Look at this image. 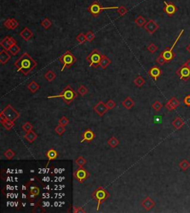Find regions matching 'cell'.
Here are the masks:
<instances>
[{
    "label": "cell",
    "mask_w": 190,
    "mask_h": 213,
    "mask_svg": "<svg viewBox=\"0 0 190 213\" xmlns=\"http://www.w3.org/2000/svg\"><path fill=\"white\" fill-rule=\"evenodd\" d=\"M14 65L17 68V71H20L25 76H27L33 71V68H36L37 62L28 53L25 52L15 61Z\"/></svg>",
    "instance_id": "obj_1"
},
{
    "label": "cell",
    "mask_w": 190,
    "mask_h": 213,
    "mask_svg": "<svg viewBox=\"0 0 190 213\" xmlns=\"http://www.w3.org/2000/svg\"><path fill=\"white\" fill-rule=\"evenodd\" d=\"M77 97V94L74 91V89L71 88V86L68 85L63 89L61 94L55 96H49L48 97V99L50 98H62L64 101V103L67 105H70Z\"/></svg>",
    "instance_id": "obj_2"
},
{
    "label": "cell",
    "mask_w": 190,
    "mask_h": 213,
    "mask_svg": "<svg viewBox=\"0 0 190 213\" xmlns=\"http://www.w3.org/2000/svg\"><path fill=\"white\" fill-rule=\"evenodd\" d=\"M92 196L95 200L97 201V210L98 211L100 205H101L105 200L109 198V196H110V194H109V192H108V190H106L104 187L99 186L98 188L96 189L95 191L92 192Z\"/></svg>",
    "instance_id": "obj_3"
},
{
    "label": "cell",
    "mask_w": 190,
    "mask_h": 213,
    "mask_svg": "<svg viewBox=\"0 0 190 213\" xmlns=\"http://www.w3.org/2000/svg\"><path fill=\"white\" fill-rule=\"evenodd\" d=\"M119 6H112V7H103L98 1L95 0L88 7V11L94 16L97 17L104 10H112V9H118Z\"/></svg>",
    "instance_id": "obj_4"
},
{
    "label": "cell",
    "mask_w": 190,
    "mask_h": 213,
    "mask_svg": "<svg viewBox=\"0 0 190 213\" xmlns=\"http://www.w3.org/2000/svg\"><path fill=\"white\" fill-rule=\"evenodd\" d=\"M59 61L62 63L63 67H62L61 71H63V70L66 68H69L74 65L77 61V59L74 57V54L71 53V51H66L65 53L59 58Z\"/></svg>",
    "instance_id": "obj_5"
},
{
    "label": "cell",
    "mask_w": 190,
    "mask_h": 213,
    "mask_svg": "<svg viewBox=\"0 0 190 213\" xmlns=\"http://www.w3.org/2000/svg\"><path fill=\"white\" fill-rule=\"evenodd\" d=\"M183 32H184V30L183 29H182L181 30H180V32L179 33L178 36H177V39H175V41H174V42L173 43L172 46L171 48H166L164 51H163L160 54L163 57V59L166 60V62H169L170 61H172L173 60V59L174 58V57H175V54L173 52V48H174V47L176 45V44H177V41H178L179 39L180 38V36L183 35Z\"/></svg>",
    "instance_id": "obj_6"
},
{
    "label": "cell",
    "mask_w": 190,
    "mask_h": 213,
    "mask_svg": "<svg viewBox=\"0 0 190 213\" xmlns=\"http://www.w3.org/2000/svg\"><path fill=\"white\" fill-rule=\"evenodd\" d=\"M103 57V54L97 49H94L86 57V60L89 62V66L97 68L99 67L100 61Z\"/></svg>",
    "instance_id": "obj_7"
},
{
    "label": "cell",
    "mask_w": 190,
    "mask_h": 213,
    "mask_svg": "<svg viewBox=\"0 0 190 213\" xmlns=\"http://www.w3.org/2000/svg\"><path fill=\"white\" fill-rule=\"evenodd\" d=\"M7 120L15 122L20 116V114L11 106L8 104L1 112Z\"/></svg>",
    "instance_id": "obj_8"
},
{
    "label": "cell",
    "mask_w": 190,
    "mask_h": 213,
    "mask_svg": "<svg viewBox=\"0 0 190 213\" xmlns=\"http://www.w3.org/2000/svg\"><path fill=\"white\" fill-rule=\"evenodd\" d=\"M89 176H90L89 172L83 167H80L74 173V178L80 183H83L86 181L89 178Z\"/></svg>",
    "instance_id": "obj_9"
},
{
    "label": "cell",
    "mask_w": 190,
    "mask_h": 213,
    "mask_svg": "<svg viewBox=\"0 0 190 213\" xmlns=\"http://www.w3.org/2000/svg\"><path fill=\"white\" fill-rule=\"evenodd\" d=\"M176 74L180 80L183 81H188L190 79V68L185 63H183L176 71Z\"/></svg>",
    "instance_id": "obj_10"
},
{
    "label": "cell",
    "mask_w": 190,
    "mask_h": 213,
    "mask_svg": "<svg viewBox=\"0 0 190 213\" xmlns=\"http://www.w3.org/2000/svg\"><path fill=\"white\" fill-rule=\"evenodd\" d=\"M163 4L164 7L163 10L164 13H165L167 16H172L177 11V10H178L177 6H176L174 3L172 2V1H169L168 2V1H164Z\"/></svg>",
    "instance_id": "obj_11"
},
{
    "label": "cell",
    "mask_w": 190,
    "mask_h": 213,
    "mask_svg": "<svg viewBox=\"0 0 190 213\" xmlns=\"http://www.w3.org/2000/svg\"><path fill=\"white\" fill-rule=\"evenodd\" d=\"M160 26L153 19H149L144 25V29L146 30L149 34H153L159 29Z\"/></svg>",
    "instance_id": "obj_12"
},
{
    "label": "cell",
    "mask_w": 190,
    "mask_h": 213,
    "mask_svg": "<svg viewBox=\"0 0 190 213\" xmlns=\"http://www.w3.org/2000/svg\"><path fill=\"white\" fill-rule=\"evenodd\" d=\"M94 110L99 116L103 117L109 111V109L106 106V104H105L103 101H99L98 103L94 107Z\"/></svg>",
    "instance_id": "obj_13"
},
{
    "label": "cell",
    "mask_w": 190,
    "mask_h": 213,
    "mask_svg": "<svg viewBox=\"0 0 190 213\" xmlns=\"http://www.w3.org/2000/svg\"><path fill=\"white\" fill-rule=\"evenodd\" d=\"M15 43H16V41L15 40L14 38L10 36H6L5 37H4V39L1 41L0 45H1L4 49L7 51L8 48Z\"/></svg>",
    "instance_id": "obj_14"
},
{
    "label": "cell",
    "mask_w": 190,
    "mask_h": 213,
    "mask_svg": "<svg viewBox=\"0 0 190 213\" xmlns=\"http://www.w3.org/2000/svg\"><path fill=\"white\" fill-rule=\"evenodd\" d=\"M19 22L14 18H8L4 22V26L8 30H15L19 27Z\"/></svg>",
    "instance_id": "obj_15"
},
{
    "label": "cell",
    "mask_w": 190,
    "mask_h": 213,
    "mask_svg": "<svg viewBox=\"0 0 190 213\" xmlns=\"http://www.w3.org/2000/svg\"><path fill=\"white\" fill-rule=\"evenodd\" d=\"M180 106V101L175 97H172L165 105V107L167 110L173 111L175 110Z\"/></svg>",
    "instance_id": "obj_16"
},
{
    "label": "cell",
    "mask_w": 190,
    "mask_h": 213,
    "mask_svg": "<svg viewBox=\"0 0 190 213\" xmlns=\"http://www.w3.org/2000/svg\"><path fill=\"white\" fill-rule=\"evenodd\" d=\"M149 74L151 76V77H152L155 81H156V80H157L158 77H160L161 74H162V71L158 66L154 65V66L151 67L150 69L149 70Z\"/></svg>",
    "instance_id": "obj_17"
},
{
    "label": "cell",
    "mask_w": 190,
    "mask_h": 213,
    "mask_svg": "<svg viewBox=\"0 0 190 213\" xmlns=\"http://www.w3.org/2000/svg\"><path fill=\"white\" fill-rule=\"evenodd\" d=\"M156 203L155 202V200H153L150 197H146L142 201V206L145 209L146 211H149L151 210L152 208H154L155 206Z\"/></svg>",
    "instance_id": "obj_18"
},
{
    "label": "cell",
    "mask_w": 190,
    "mask_h": 213,
    "mask_svg": "<svg viewBox=\"0 0 190 213\" xmlns=\"http://www.w3.org/2000/svg\"><path fill=\"white\" fill-rule=\"evenodd\" d=\"M19 36L25 41H29L33 37V33L31 30H30L28 27H25L22 29V31L19 33Z\"/></svg>",
    "instance_id": "obj_19"
},
{
    "label": "cell",
    "mask_w": 190,
    "mask_h": 213,
    "mask_svg": "<svg viewBox=\"0 0 190 213\" xmlns=\"http://www.w3.org/2000/svg\"><path fill=\"white\" fill-rule=\"evenodd\" d=\"M95 135L93 131H92L91 129H86L83 134V140L81 141V142H83V141L92 142L95 139Z\"/></svg>",
    "instance_id": "obj_20"
},
{
    "label": "cell",
    "mask_w": 190,
    "mask_h": 213,
    "mask_svg": "<svg viewBox=\"0 0 190 213\" xmlns=\"http://www.w3.org/2000/svg\"><path fill=\"white\" fill-rule=\"evenodd\" d=\"M10 59V55L8 54V51L5 49L1 50L0 52V62L2 65L7 63Z\"/></svg>",
    "instance_id": "obj_21"
},
{
    "label": "cell",
    "mask_w": 190,
    "mask_h": 213,
    "mask_svg": "<svg viewBox=\"0 0 190 213\" xmlns=\"http://www.w3.org/2000/svg\"><path fill=\"white\" fill-rule=\"evenodd\" d=\"M172 124L173 127H174V129H177V130H179V129H180L184 126L185 122L183 121V119H182L181 118H180V117H176V118L173 120Z\"/></svg>",
    "instance_id": "obj_22"
},
{
    "label": "cell",
    "mask_w": 190,
    "mask_h": 213,
    "mask_svg": "<svg viewBox=\"0 0 190 213\" xmlns=\"http://www.w3.org/2000/svg\"><path fill=\"white\" fill-rule=\"evenodd\" d=\"M46 155L47 158H48V163H47V166H48V164L49 163L50 161L54 160L57 159V156H58V153H57V152L56 151L55 149H50L46 152V155Z\"/></svg>",
    "instance_id": "obj_23"
},
{
    "label": "cell",
    "mask_w": 190,
    "mask_h": 213,
    "mask_svg": "<svg viewBox=\"0 0 190 213\" xmlns=\"http://www.w3.org/2000/svg\"><path fill=\"white\" fill-rule=\"evenodd\" d=\"M111 63H112V60H111L107 56L103 54V57H102V60L100 61L99 66H100L102 69H106Z\"/></svg>",
    "instance_id": "obj_24"
},
{
    "label": "cell",
    "mask_w": 190,
    "mask_h": 213,
    "mask_svg": "<svg viewBox=\"0 0 190 213\" xmlns=\"http://www.w3.org/2000/svg\"><path fill=\"white\" fill-rule=\"evenodd\" d=\"M38 135L35 133L33 131H31L29 132H26L25 135H24V138L28 142H29L30 143H32L34 141H36V138H37Z\"/></svg>",
    "instance_id": "obj_25"
},
{
    "label": "cell",
    "mask_w": 190,
    "mask_h": 213,
    "mask_svg": "<svg viewBox=\"0 0 190 213\" xmlns=\"http://www.w3.org/2000/svg\"><path fill=\"white\" fill-rule=\"evenodd\" d=\"M122 105L123 107H125L126 109H131L135 105V102L130 97H127L122 102Z\"/></svg>",
    "instance_id": "obj_26"
},
{
    "label": "cell",
    "mask_w": 190,
    "mask_h": 213,
    "mask_svg": "<svg viewBox=\"0 0 190 213\" xmlns=\"http://www.w3.org/2000/svg\"><path fill=\"white\" fill-rule=\"evenodd\" d=\"M44 77H45V79L47 81L52 82L55 80L56 77H57V75H56V74L54 71H52L51 70H49V71H48L44 74Z\"/></svg>",
    "instance_id": "obj_27"
},
{
    "label": "cell",
    "mask_w": 190,
    "mask_h": 213,
    "mask_svg": "<svg viewBox=\"0 0 190 213\" xmlns=\"http://www.w3.org/2000/svg\"><path fill=\"white\" fill-rule=\"evenodd\" d=\"M7 51H8L12 56H16L17 55L18 53L20 51V48H19V46L17 45V44L15 43L8 48Z\"/></svg>",
    "instance_id": "obj_28"
},
{
    "label": "cell",
    "mask_w": 190,
    "mask_h": 213,
    "mask_svg": "<svg viewBox=\"0 0 190 213\" xmlns=\"http://www.w3.org/2000/svg\"><path fill=\"white\" fill-rule=\"evenodd\" d=\"M28 90L31 91V93L34 94L36 91L39 89V86L38 85V83L36 82H35L34 80H32L31 82H30V83L28 86Z\"/></svg>",
    "instance_id": "obj_29"
},
{
    "label": "cell",
    "mask_w": 190,
    "mask_h": 213,
    "mask_svg": "<svg viewBox=\"0 0 190 213\" xmlns=\"http://www.w3.org/2000/svg\"><path fill=\"white\" fill-rule=\"evenodd\" d=\"M135 23L138 25V27H144V25L146 23V20L145 18L141 15H138V17L135 19Z\"/></svg>",
    "instance_id": "obj_30"
},
{
    "label": "cell",
    "mask_w": 190,
    "mask_h": 213,
    "mask_svg": "<svg viewBox=\"0 0 190 213\" xmlns=\"http://www.w3.org/2000/svg\"><path fill=\"white\" fill-rule=\"evenodd\" d=\"M39 192H40V189H39V188L38 186H32L31 188V189H30V198H31V197H33V198H35V197H36L37 195H39Z\"/></svg>",
    "instance_id": "obj_31"
},
{
    "label": "cell",
    "mask_w": 190,
    "mask_h": 213,
    "mask_svg": "<svg viewBox=\"0 0 190 213\" xmlns=\"http://www.w3.org/2000/svg\"><path fill=\"white\" fill-rule=\"evenodd\" d=\"M145 83H146L145 80H144L143 77L140 75L137 77L135 79V80H134V83H135V86L138 88L142 87V86L145 84Z\"/></svg>",
    "instance_id": "obj_32"
},
{
    "label": "cell",
    "mask_w": 190,
    "mask_h": 213,
    "mask_svg": "<svg viewBox=\"0 0 190 213\" xmlns=\"http://www.w3.org/2000/svg\"><path fill=\"white\" fill-rule=\"evenodd\" d=\"M179 166L181 169V170H183V172H186L190 168V163L186 159L182 160L179 163Z\"/></svg>",
    "instance_id": "obj_33"
},
{
    "label": "cell",
    "mask_w": 190,
    "mask_h": 213,
    "mask_svg": "<svg viewBox=\"0 0 190 213\" xmlns=\"http://www.w3.org/2000/svg\"><path fill=\"white\" fill-rule=\"evenodd\" d=\"M108 144H109V146L110 147H112V148H116L117 146H118V145H119L120 143V141H118V139H117L115 137H112V138H110V139L108 141Z\"/></svg>",
    "instance_id": "obj_34"
},
{
    "label": "cell",
    "mask_w": 190,
    "mask_h": 213,
    "mask_svg": "<svg viewBox=\"0 0 190 213\" xmlns=\"http://www.w3.org/2000/svg\"><path fill=\"white\" fill-rule=\"evenodd\" d=\"M1 123L2 124V126H4V127L8 131L10 130V129H11L15 125L14 124V122H13L11 121H9V120H5V121H1Z\"/></svg>",
    "instance_id": "obj_35"
},
{
    "label": "cell",
    "mask_w": 190,
    "mask_h": 213,
    "mask_svg": "<svg viewBox=\"0 0 190 213\" xmlns=\"http://www.w3.org/2000/svg\"><path fill=\"white\" fill-rule=\"evenodd\" d=\"M51 25H52V22H51V21L48 18H45V19H44L43 20H42V22H41V26L46 30L48 29Z\"/></svg>",
    "instance_id": "obj_36"
},
{
    "label": "cell",
    "mask_w": 190,
    "mask_h": 213,
    "mask_svg": "<svg viewBox=\"0 0 190 213\" xmlns=\"http://www.w3.org/2000/svg\"><path fill=\"white\" fill-rule=\"evenodd\" d=\"M76 39L77 40V42L80 44H83L87 41V39H86V36L85 33H80L76 37Z\"/></svg>",
    "instance_id": "obj_37"
},
{
    "label": "cell",
    "mask_w": 190,
    "mask_h": 213,
    "mask_svg": "<svg viewBox=\"0 0 190 213\" xmlns=\"http://www.w3.org/2000/svg\"><path fill=\"white\" fill-rule=\"evenodd\" d=\"M76 164L79 167H83L85 166V164L86 163V158H83V157L80 156L79 158H77L75 160Z\"/></svg>",
    "instance_id": "obj_38"
},
{
    "label": "cell",
    "mask_w": 190,
    "mask_h": 213,
    "mask_svg": "<svg viewBox=\"0 0 190 213\" xmlns=\"http://www.w3.org/2000/svg\"><path fill=\"white\" fill-rule=\"evenodd\" d=\"M4 157L7 158V160H12L15 156V152L11 150L10 149H8L6 150L4 153Z\"/></svg>",
    "instance_id": "obj_39"
},
{
    "label": "cell",
    "mask_w": 190,
    "mask_h": 213,
    "mask_svg": "<svg viewBox=\"0 0 190 213\" xmlns=\"http://www.w3.org/2000/svg\"><path fill=\"white\" fill-rule=\"evenodd\" d=\"M116 12H118V13L120 15V16H123L128 13V9L126 7H125V6L121 5L118 7V8L117 9Z\"/></svg>",
    "instance_id": "obj_40"
},
{
    "label": "cell",
    "mask_w": 190,
    "mask_h": 213,
    "mask_svg": "<svg viewBox=\"0 0 190 213\" xmlns=\"http://www.w3.org/2000/svg\"><path fill=\"white\" fill-rule=\"evenodd\" d=\"M22 129H23L25 132H29L33 129V125H32L31 123H29V122H26V123H24L22 126Z\"/></svg>",
    "instance_id": "obj_41"
},
{
    "label": "cell",
    "mask_w": 190,
    "mask_h": 213,
    "mask_svg": "<svg viewBox=\"0 0 190 213\" xmlns=\"http://www.w3.org/2000/svg\"><path fill=\"white\" fill-rule=\"evenodd\" d=\"M65 132V126H62V125H60V124H59L58 126H56L55 132L57 134V135H60V136H62V135H63V134Z\"/></svg>",
    "instance_id": "obj_42"
},
{
    "label": "cell",
    "mask_w": 190,
    "mask_h": 213,
    "mask_svg": "<svg viewBox=\"0 0 190 213\" xmlns=\"http://www.w3.org/2000/svg\"><path fill=\"white\" fill-rule=\"evenodd\" d=\"M77 91H78V93L80 94V96L83 97V96H85L88 92H89V90H88V89L86 87V86H83V85H81V86L79 87Z\"/></svg>",
    "instance_id": "obj_43"
},
{
    "label": "cell",
    "mask_w": 190,
    "mask_h": 213,
    "mask_svg": "<svg viewBox=\"0 0 190 213\" xmlns=\"http://www.w3.org/2000/svg\"><path fill=\"white\" fill-rule=\"evenodd\" d=\"M147 50H148L150 53H152V54H155V53L158 50V47L155 43H151L147 47Z\"/></svg>",
    "instance_id": "obj_44"
},
{
    "label": "cell",
    "mask_w": 190,
    "mask_h": 213,
    "mask_svg": "<svg viewBox=\"0 0 190 213\" xmlns=\"http://www.w3.org/2000/svg\"><path fill=\"white\" fill-rule=\"evenodd\" d=\"M86 39H87V41L89 42H92V41L95 39V34L92 31V30H89V31L86 33Z\"/></svg>",
    "instance_id": "obj_45"
},
{
    "label": "cell",
    "mask_w": 190,
    "mask_h": 213,
    "mask_svg": "<svg viewBox=\"0 0 190 213\" xmlns=\"http://www.w3.org/2000/svg\"><path fill=\"white\" fill-rule=\"evenodd\" d=\"M152 109H154L155 111H156V112H159V111L162 109L163 104L160 101H155L152 104Z\"/></svg>",
    "instance_id": "obj_46"
},
{
    "label": "cell",
    "mask_w": 190,
    "mask_h": 213,
    "mask_svg": "<svg viewBox=\"0 0 190 213\" xmlns=\"http://www.w3.org/2000/svg\"><path fill=\"white\" fill-rule=\"evenodd\" d=\"M69 123V120L66 118L65 116H63L60 120H59V124L62 125L63 126H66Z\"/></svg>",
    "instance_id": "obj_47"
},
{
    "label": "cell",
    "mask_w": 190,
    "mask_h": 213,
    "mask_svg": "<svg viewBox=\"0 0 190 213\" xmlns=\"http://www.w3.org/2000/svg\"><path fill=\"white\" fill-rule=\"evenodd\" d=\"M106 106H107V108L109 109V110L113 109L114 108L116 107V103H115V102L113 100H108V102L106 103Z\"/></svg>",
    "instance_id": "obj_48"
},
{
    "label": "cell",
    "mask_w": 190,
    "mask_h": 213,
    "mask_svg": "<svg viewBox=\"0 0 190 213\" xmlns=\"http://www.w3.org/2000/svg\"><path fill=\"white\" fill-rule=\"evenodd\" d=\"M156 62H157L160 65H163L164 64L166 63V60H164L163 57L162 56L160 55V54H159L158 57H157V58H156Z\"/></svg>",
    "instance_id": "obj_49"
},
{
    "label": "cell",
    "mask_w": 190,
    "mask_h": 213,
    "mask_svg": "<svg viewBox=\"0 0 190 213\" xmlns=\"http://www.w3.org/2000/svg\"><path fill=\"white\" fill-rule=\"evenodd\" d=\"M74 210H73V212L74 213H83V212H86V210L83 209V207H80V206H74Z\"/></svg>",
    "instance_id": "obj_50"
},
{
    "label": "cell",
    "mask_w": 190,
    "mask_h": 213,
    "mask_svg": "<svg viewBox=\"0 0 190 213\" xmlns=\"http://www.w3.org/2000/svg\"><path fill=\"white\" fill-rule=\"evenodd\" d=\"M183 103H184L186 106L190 107V95H187L183 99Z\"/></svg>",
    "instance_id": "obj_51"
},
{
    "label": "cell",
    "mask_w": 190,
    "mask_h": 213,
    "mask_svg": "<svg viewBox=\"0 0 190 213\" xmlns=\"http://www.w3.org/2000/svg\"><path fill=\"white\" fill-rule=\"evenodd\" d=\"M185 64H186V65H187L188 67H189V68H190V59H189V60H187V61H186V62H185Z\"/></svg>",
    "instance_id": "obj_52"
},
{
    "label": "cell",
    "mask_w": 190,
    "mask_h": 213,
    "mask_svg": "<svg viewBox=\"0 0 190 213\" xmlns=\"http://www.w3.org/2000/svg\"><path fill=\"white\" fill-rule=\"evenodd\" d=\"M186 51H188V52H189V54H190V43L189 44V45H187V46H186Z\"/></svg>",
    "instance_id": "obj_53"
}]
</instances>
